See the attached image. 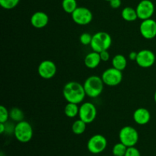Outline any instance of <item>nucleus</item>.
Instances as JSON below:
<instances>
[{
  "instance_id": "6e6552de",
  "label": "nucleus",
  "mask_w": 156,
  "mask_h": 156,
  "mask_svg": "<svg viewBox=\"0 0 156 156\" xmlns=\"http://www.w3.org/2000/svg\"><path fill=\"white\" fill-rule=\"evenodd\" d=\"M79 119L85 123H91L95 120L97 116V108L91 102H85L79 107Z\"/></svg>"
},
{
  "instance_id": "f8f14e48",
  "label": "nucleus",
  "mask_w": 156,
  "mask_h": 156,
  "mask_svg": "<svg viewBox=\"0 0 156 156\" xmlns=\"http://www.w3.org/2000/svg\"><path fill=\"white\" fill-rule=\"evenodd\" d=\"M56 66L54 62L49 59L42 61L38 66V74L44 79H50L56 75Z\"/></svg>"
},
{
  "instance_id": "c756f323",
  "label": "nucleus",
  "mask_w": 156,
  "mask_h": 156,
  "mask_svg": "<svg viewBox=\"0 0 156 156\" xmlns=\"http://www.w3.org/2000/svg\"><path fill=\"white\" fill-rule=\"evenodd\" d=\"M137 54H138L137 52H135V51L130 52L129 54V59L132 61H136V59L137 58Z\"/></svg>"
},
{
  "instance_id": "f257e3e1",
  "label": "nucleus",
  "mask_w": 156,
  "mask_h": 156,
  "mask_svg": "<svg viewBox=\"0 0 156 156\" xmlns=\"http://www.w3.org/2000/svg\"><path fill=\"white\" fill-rule=\"evenodd\" d=\"M62 94L67 102L77 105L82 103L86 95L83 85L74 81L67 82L64 85Z\"/></svg>"
},
{
  "instance_id": "6ab92c4d",
  "label": "nucleus",
  "mask_w": 156,
  "mask_h": 156,
  "mask_svg": "<svg viewBox=\"0 0 156 156\" xmlns=\"http://www.w3.org/2000/svg\"><path fill=\"white\" fill-rule=\"evenodd\" d=\"M64 113L67 117L73 118V117H76V116L79 115V108L77 104L68 102L65 106V108H64Z\"/></svg>"
},
{
  "instance_id": "7c9ffc66",
  "label": "nucleus",
  "mask_w": 156,
  "mask_h": 156,
  "mask_svg": "<svg viewBox=\"0 0 156 156\" xmlns=\"http://www.w3.org/2000/svg\"><path fill=\"white\" fill-rule=\"evenodd\" d=\"M5 129H6V127H5V123H0V133L2 134L5 131Z\"/></svg>"
},
{
  "instance_id": "1a4fd4ad",
  "label": "nucleus",
  "mask_w": 156,
  "mask_h": 156,
  "mask_svg": "<svg viewBox=\"0 0 156 156\" xmlns=\"http://www.w3.org/2000/svg\"><path fill=\"white\" fill-rule=\"evenodd\" d=\"M71 15L73 21L79 25H87L93 19L92 12L85 7H78Z\"/></svg>"
},
{
  "instance_id": "7ed1b4c3",
  "label": "nucleus",
  "mask_w": 156,
  "mask_h": 156,
  "mask_svg": "<svg viewBox=\"0 0 156 156\" xmlns=\"http://www.w3.org/2000/svg\"><path fill=\"white\" fill-rule=\"evenodd\" d=\"M112 44L111 35L105 31H99L92 35V40L90 46L93 51L101 53L104 50H108Z\"/></svg>"
},
{
  "instance_id": "9b49d317",
  "label": "nucleus",
  "mask_w": 156,
  "mask_h": 156,
  "mask_svg": "<svg viewBox=\"0 0 156 156\" xmlns=\"http://www.w3.org/2000/svg\"><path fill=\"white\" fill-rule=\"evenodd\" d=\"M136 62L142 68H150L155 62V55L150 50H142L138 52Z\"/></svg>"
},
{
  "instance_id": "393cba45",
  "label": "nucleus",
  "mask_w": 156,
  "mask_h": 156,
  "mask_svg": "<svg viewBox=\"0 0 156 156\" xmlns=\"http://www.w3.org/2000/svg\"><path fill=\"white\" fill-rule=\"evenodd\" d=\"M9 118V111L3 105L0 106V123H5Z\"/></svg>"
},
{
  "instance_id": "ddd939ff",
  "label": "nucleus",
  "mask_w": 156,
  "mask_h": 156,
  "mask_svg": "<svg viewBox=\"0 0 156 156\" xmlns=\"http://www.w3.org/2000/svg\"><path fill=\"white\" fill-rule=\"evenodd\" d=\"M142 36L147 40L153 39L156 37V21L152 18L143 20L140 26Z\"/></svg>"
},
{
  "instance_id": "bb28decb",
  "label": "nucleus",
  "mask_w": 156,
  "mask_h": 156,
  "mask_svg": "<svg viewBox=\"0 0 156 156\" xmlns=\"http://www.w3.org/2000/svg\"><path fill=\"white\" fill-rule=\"evenodd\" d=\"M124 156H141V154L137 148H136L135 146H131L127 148Z\"/></svg>"
},
{
  "instance_id": "39448f33",
  "label": "nucleus",
  "mask_w": 156,
  "mask_h": 156,
  "mask_svg": "<svg viewBox=\"0 0 156 156\" xmlns=\"http://www.w3.org/2000/svg\"><path fill=\"white\" fill-rule=\"evenodd\" d=\"M119 140L127 147L135 146L139 141V133L133 126H125L120 130Z\"/></svg>"
},
{
  "instance_id": "f03ea898",
  "label": "nucleus",
  "mask_w": 156,
  "mask_h": 156,
  "mask_svg": "<svg viewBox=\"0 0 156 156\" xmlns=\"http://www.w3.org/2000/svg\"><path fill=\"white\" fill-rule=\"evenodd\" d=\"M83 86L86 95L89 98H94L98 97L103 92L105 83L101 77L98 76H91L87 78L84 82Z\"/></svg>"
},
{
  "instance_id": "423d86ee",
  "label": "nucleus",
  "mask_w": 156,
  "mask_h": 156,
  "mask_svg": "<svg viewBox=\"0 0 156 156\" xmlns=\"http://www.w3.org/2000/svg\"><path fill=\"white\" fill-rule=\"evenodd\" d=\"M101 79L105 85L114 87L120 85L123 80V73L114 67L108 69L101 75Z\"/></svg>"
},
{
  "instance_id": "aec40b11",
  "label": "nucleus",
  "mask_w": 156,
  "mask_h": 156,
  "mask_svg": "<svg viewBox=\"0 0 156 156\" xmlns=\"http://www.w3.org/2000/svg\"><path fill=\"white\" fill-rule=\"evenodd\" d=\"M86 123H85L83 120L79 119V120H76L73 123V125H72V131L76 135H81V134L84 133V132L86 129Z\"/></svg>"
},
{
  "instance_id": "c85d7f7f",
  "label": "nucleus",
  "mask_w": 156,
  "mask_h": 156,
  "mask_svg": "<svg viewBox=\"0 0 156 156\" xmlns=\"http://www.w3.org/2000/svg\"><path fill=\"white\" fill-rule=\"evenodd\" d=\"M110 5L112 9H117L121 6V0H111L109 2Z\"/></svg>"
},
{
  "instance_id": "2eb2a0df",
  "label": "nucleus",
  "mask_w": 156,
  "mask_h": 156,
  "mask_svg": "<svg viewBox=\"0 0 156 156\" xmlns=\"http://www.w3.org/2000/svg\"><path fill=\"white\" fill-rule=\"evenodd\" d=\"M133 120L137 124L146 125L150 121L151 114L150 112L146 108H137L133 112Z\"/></svg>"
},
{
  "instance_id": "f3484780",
  "label": "nucleus",
  "mask_w": 156,
  "mask_h": 156,
  "mask_svg": "<svg viewBox=\"0 0 156 156\" xmlns=\"http://www.w3.org/2000/svg\"><path fill=\"white\" fill-rule=\"evenodd\" d=\"M112 66L117 69L123 71L127 66V59L123 55L117 54L112 59Z\"/></svg>"
},
{
  "instance_id": "a211bd4d",
  "label": "nucleus",
  "mask_w": 156,
  "mask_h": 156,
  "mask_svg": "<svg viewBox=\"0 0 156 156\" xmlns=\"http://www.w3.org/2000/svg\"><path fill=\"white\" fill-rule=\"evenodd\" d=\"M121 16L126 21H134L138 18L136 10L132 7H125L121 12Z\"/></svg>"
},
{
  "instance_id": "473e14b6",
  "label": "nucleus",
  "mask_w": 156,
  "mask_h": 156,
  "mask_svg": "<svg viewBox=\"0 0 156 156\" xmlns=\"http://www.w3.org/2000/svg\"><path fill=\"white\" fill-rule=\"evenodd\" d=\"M105 1H108V2H110V1H111V0H105Z\"/></svg>"
},
{
  "instance_id": "2f4dec72",
  "label": "nucleus",
  "mask_w": 156,
  "mask_h": 156,
  "mask_svg": "<svg viewBox=\"0 0 156 156\" xmlns=\"http://www.w3.org/2000/svg\"><path fill=\"white\" fill-rule=\"evenodd\" d=\"M154 100H155V103H156V91H155V94H154Z\"/></svg>"
},
{
  "instance_id": "20e7f679",
  "label": "nucleus",
  "mask_w": 156,
  "mask_h": 156,
  "mask_svg": "<svg viewBox=\"0 0 156 156\" xmlns=\"http://www.w3.org/2000/svg\"><path fill=\"white\" fill-rule=\"evenodd\" d=\"M34 131L30 123L25 120L17 123L14 128V135L18 142L22 143H28L33 137Z\"/></svg>"
},
{
  "instance_id": "a878e982",
  "label": "nucleus",
  "mask_w": 156,
  "mask_h": 156,
  "mask_svg": "<svg viewBox=\"0 0 156 156\" xmlns=\"http://www.w3.org/2000/svg\"><path fill=\"white\" fill-rule=\"evenodd\" d=\"M91 40H92V35L90 34L89 33H82L80 35V37H79V41H80L81 44H83V45H90L91 42Z\"/></svg>"
},
{
  "instance_id": "9d476101",
  "label": "nucleus",
  "mask_w": 156,
  "mask_h": 156,
  "mask_svg": "<svg viewBox=\"0 0 156 156\" xmlns=\"http://www.w3.org/2000/svg\"><path fill=\"white\" fill-rule=\"evenodd\" d=\"M138 18L143 20L152 18L154 12H155V5L151 0H142L137 5L136 8Z\"/></svg>"
},
{
  "instance_id": "4468645a",
  "label": "nucleus",
  "mask_w": 156,
  "mask_h": 156,
  "mask_svg": "<svg viewBox=\"0 0 156 156\" xmlns=\"http://www.w3.org/2000/svg\"><path fill=\"white\" fill-rule=\"evenodd\" d=\"M49 17L45 12L38 11L30 17V24L34 27L37 29L44 28L48 24Z\"/></svg>"
},
{
  "instance_id": "5701e85b",
  "label": "nucleus",
  "mask_w": 156,
  "mask_h": 156,
  "mask_svg": "<svg viewBox=\"0 0 156 156\" xmlns=\"http://www.w3.org/2000/svg\"><path fill=\"white\" fill-rule=\"evenodd\" d=\"M127 146L122 143H118L114 146L112 149V153L114 156H124L127 150Z\"/></svg>"
},
{
  "instance_id": "dca6fc26",
  "label": "nucleus",
  "mask_w": 156,
  "mask_h": 156,
  "mask_svg": "<svg viewBox=\"0 0 156 156\" xmlns=\"http://www.w3.org/2000/svg\"><path fill=\"white\" fill-rule=\"evenodd\" d=\"M101 62V59L100 53L95 51L88 53L84 59L85 66L91 69L97 68Z\"/></svg>"
},
{
  "instance_id": "0eeeda50",
  "label": "nucleus",
  "mask_w": 156,
  "mask_h": 156,
  "mask_svg": "<svg viewBox=\"0 0 156 156\" xmlns=\"http://www.w3.org/2000/svg\"><path fill=\"white\" fill-rule=\"evenodd\" d=\"M107 146H108L107 139L101 134H95L92 136L88 140V143H87L88 150L94 155L104 152L107 148Z\"/></svg>"
},
{
  "instance_id": "b1692460",
  "label": "nucleus",
  "mask_w": 156,
  "mask_h": 156,
  "mask_svg": "<svg viewBox=\"0 0 156 156\" xmlns=\"http://www.w3.org/2000/svg\"><path fill=\"white\" fill-rule=\"evenodd\" d=\"M20 0H0V5L7 10L14 9L19 3Z\"/></svg>"
},
{
  "instance_id": "4be33fe9",
  "label": "nucleus",
  "mask_w": 156,
  "mask_h": 156,
  "mask_svg": "<svg viewBox=\"0 0 156 156\" xmlns=\"http://www.w3.org/2000/svg\"><path fill=\"white\" fill-rule=\"evenodd\" d=\"M62 8L65 12L72 14L78 8L76 0H62Z\"/></svg>"
},
{
  "instance_id": "cd10ccee",
  "label": "nucleus",
  "mask_w": 156,
  "mask_h": 156,
  "mask_svg": "<svg viewBox=\"0 0 156 156\" xmlns=\"http://www.w3.org/2000/svg\"><path fill=\"white\" fill-rule=\"evenodd\" d=\"M99 53H100L101 61L107 62V61H108L110 59V53H108V50H104V51L101 52Z\"/></svg>"
},
{
  "instance_id": "412c9836",
  "label": "nucleus",
  "mask_w": 156,
  "mask_h": 156,
  "mask_svg": "<svg viewBox=\"0 0 156 156\" xmlns=\"http://www.w3.org/2000/svg\"><path fill=\"white\" fill-rule=\"evenodd\" d=\"M9 118L13 121L18 123L24 120V114L20 108H13L9 111Z\"/></svg>"
}]
</instances>
